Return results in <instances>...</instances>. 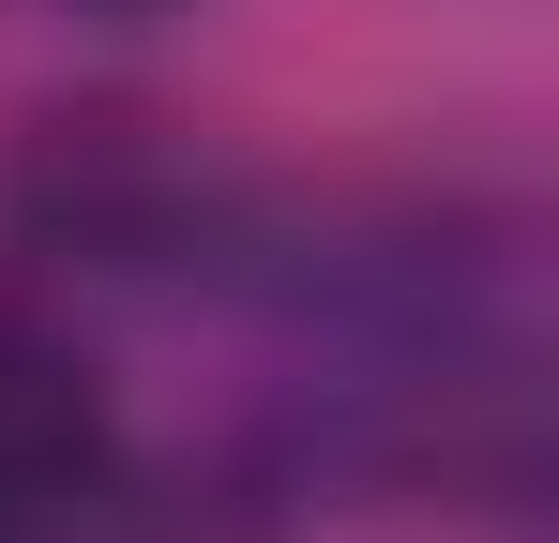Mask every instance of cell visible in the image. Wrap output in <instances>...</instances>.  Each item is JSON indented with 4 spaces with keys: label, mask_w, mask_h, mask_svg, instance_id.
<instances>
[{
    "label": "cell",
    "mask_w": 559,
    "mask_h": 543,
    "mask_svg": "<svg viewBox=\"0 0 559 543\" xmlns=\"http://www.w3.org/2000/svg\"><path fill=\"white\" fill-rule=\"evenodd\" d=\"M92 483H106V408L76 377V348L31 333V317H0V543L76 529Z\"/></svg>",
    "instance_id": "obj_1"
}]
</instances>
